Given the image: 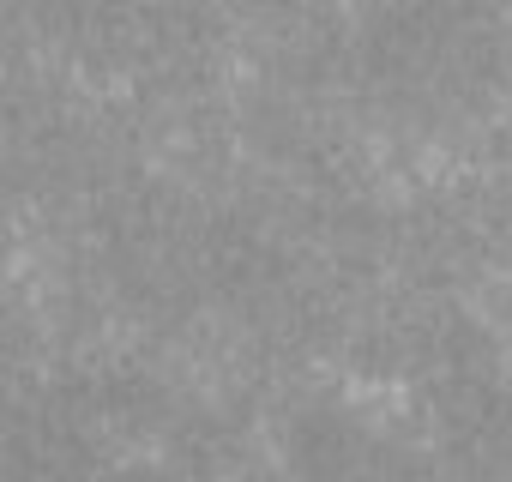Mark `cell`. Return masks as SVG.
Wrapping results in <instances>:
<instances>
[{"instance_id": "6da1fadb", "label": "cell", "mask_w": 512, "mask_h": 482, "mask_svg": "<svg viewBox=\"0 0 512 482\" xmlns=\"http://www.w3.org/2000/svg\"><path fill=\"white\" fill-rule=\"evenodd\" d=\"M362 91L410 127L470 121L506 79L500 0H380L356 49Z\"/></svg>"}]
</instances>
